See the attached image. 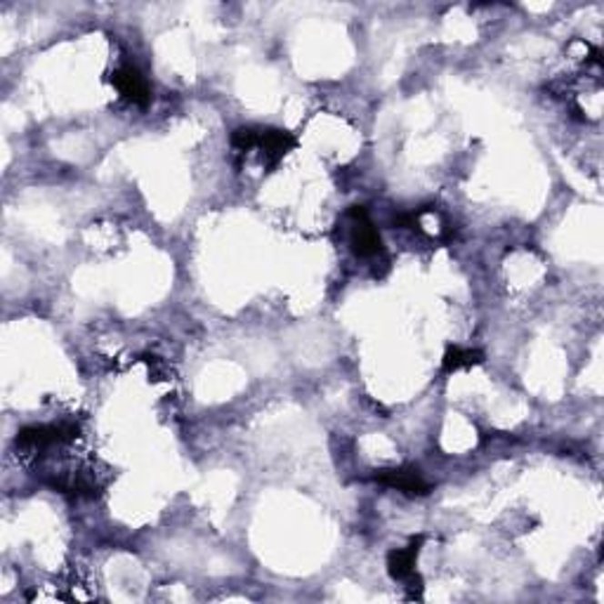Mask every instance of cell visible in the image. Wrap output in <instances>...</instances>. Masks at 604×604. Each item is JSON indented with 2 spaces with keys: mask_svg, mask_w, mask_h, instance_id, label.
I'll use <instances>...</instances> for the list:
<instances>
[{
  "mask_svg": "<svg viewBox=\"0 0 604 604\" xmlns=\"http://www.w3.org/2000/svg\"><path fill=\"white\" fill-rule=\"evenodd\" d=\"M81 435V428L76 423H57V425H31L17 432V447L29 448V451H43L55 444L74 442Z\"/></svg>",
  "mask_w": 604,
  "mask_h": 604,
  "instance_id": "1",
  "label": "cell"
},
{
  "mask_svg": "<svg viewBox=\"0 0 604 604\" xmlns=\"http://www.w3.org/2000/svg\"><path fill=\"white\" fill-rule=\"evenodd\" d=\"M347 217L352 220V248H355L357 256H380V253H383V238H380L378 229L373 226L367 208H364V206H352Z\"/></svg>",
  "mask_w": 604,
  "mask_h": 604,
  "instance_id": "2",
  "label": "cell"
},
{
  "mask_svg": "<svg viewBox=\"0 0 604 604\" xmlns=\"http://www.w3.org/2000/svg\"><path fill=\"white\" fill-rule=\"evenodd\" d=\"M378 484L383 487L397 488L401 494L407 496H428L430 494V484L425 482L418 470L413 468H392V470H380L373 477Z\"/></svg>",
  "mask_w": 604,
  "mask_h": 604,
  "instance_id": "3",
  "label": "cell"
},
{
  "mask_svg": "<svg viewBox=\"0 0 604 604\" xmlns=\"http://www.w3.org/2000/svg\"><path fill=\"white\" fill-rule=\"evenodd\" d=\"M111 83H114L118 93H121L126 99H130L133 105L137 106L149 105L151 99L149 83H146L145 76H142L137 69H133V66H123V69H118L116 74L111 76Z\"/></svg>",
  "mask_w": 604,
  "mask_h": 604,
  "instance_id": "4",
  "label": "cell"
},
{
  "mask_svg": "<svg viewBox=\"0 0 604 604\" xmlns=\"http://www.w3.org/2000/svg\"><path fill=\"white\" fill-rule=\"evenodd\" d=\"M425 543V536H413L407 548L392 550L388 555V574L395 581H407L408 576L416 574V559L420 555V548Z\"/></svg>",
  "mask_w": 604,
  "mask_h": 604,
  "instance_id": "5",
  "label": "cell"
},
{
  "mask_svg": "<svg viewBox=\"0 0 604 604\" xmlns=\"http://www.w3.org/2000/svg\"><path fill=\"white\" fill-rule=\"evenodd\" d=\"M293 146H296V137L291 133L279 128H260L257 149H262V156L267 158L269 166H277Z\"/></svg>",
  "mask_w": 604,
  "mask_h": 604,
  "instance_id": "6",
  "label": "cell"
},
{
  "mask_svg": "<svg viewBox=\"0 0 604 604\" xmlns=\"http://www.w3.org/2000/svg\"><path fill=\"white\" fill-rule=\"evenodd\" d=\"M484 361V355L479 352V349H465V347H448L447 355H444V361H442V368L444 373H453V371H460V368H468V367H477V364H482Z\"/></svg>",
  "mask_w": 604,
  "mask_h": 604,
  "instance_id": "7",
  "label": "cell"
},
{
  "mask_svg": "<svg viewBox=\"0 0 604 604\" xmlns=\"http://www.w3.org/2000/svg\"><path fill=\"white\" fill-rule=\"evenodd\" d=\"M257 142H260V128H250V126H244V128H237L232 133V146L241 154L246 151L256 149Z\"/></svg>",
  "mask_w": 604,
  "mask_h": 604,
  "instance_id": "8",
  "label": "cell"
}]
</instances>
